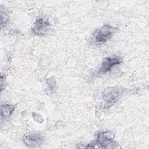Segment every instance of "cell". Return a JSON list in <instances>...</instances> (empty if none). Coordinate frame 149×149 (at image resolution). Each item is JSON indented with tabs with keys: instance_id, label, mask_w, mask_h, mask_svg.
<instances>
[{
	"instance_id": "obj_1",
	"label": "cell",
	"mask_w": 149,
	"mask_h": 149,
	"mask_svg": "<svg viewBox=\"0 0 149 149\" xmlns=\"http://www.w3.org/2000/svg\"><path fill=\"white\" fill-rule=\"evenodd\" d=\"M116 29L109 25H104L101 28L97 29L94 34V39L98 44H101L105 42L110 39L115 32Z\"/></svg>"
},
{
	"instance_id": "obj_3",
	"label": "cell",
	"mask_w": 149,
	"mask_h": 149,
	"mask_svg": "<svg viewBox=\"0 0 149 149\" xmlns=\"http://www.w3.org/2000/svg\"><path fill=\"white\" fill-rule=\"evenodd\" d=\"M120 94V92L117 88H112L107 90L102 95L104 102L103 107L105 108H108L112 105L116 101Z\"/></svg>"
},
{
	"instance_id": "obj_7",
	"label": "cell",
	"mask_w": 149,
	"mask_h": 149,
	"mask_svg": "<svg viewBox=\"0 0 149 149\" xmlns=\"http://www.w3.org/2000/svg\"><path fill=\"white\" fill-rule=\"evenodd\" d=\"M111 140H112V138L109 137V136L107 135L105 133L99 134L97 139L98 143L102 147L107 146Z\"/></svg>"
},
{
	"instance_id": "obj_6",
	"label": "cell",
	"mask_w": 149,
	"mask_h": 149,
	"mask_svg": "<svg viewBox=\"0 0 149 149\" xmlns=\"http://www.w3.org/2000/svg\"><path fill=\"white\" fill-rule=\"evenodd\" d=\"M15 108L13 105H3L1 107V116L2 118H9L13 111H14Z\"/></svg>"
},
{
	"instance_id": "obj_5",
	"label": "cell",
	"mask_w": 149,
	"mask_h": 149,
	"mask_svg": "<svg viewBox=\"0 0 149 149\" xmlns=\"http://www.w3.org/2000/svg\"><path fill=\"white\" fill-rule=\"evenodd\" d=\"M42 137L38 134L28 135L24 137V143L30 147H34L40 145L42 141Z\"/></svg>"
},
{
	"instance_id": "obj_4",
	"label": "cell",
	"mask_w": 149,
	"mask_h": 149,
	"mask_svg": "<svg viewBox=\"0 0 149 149\" xmlns=\"http://www.w3.org/2000/svg\"><path fill=\"white\" fill-rule=\"evenodd\" d=\"M49 27L50 23L48 20L42 18H38L34 23V26L33 27L32 30L34 33L41 36L47 32Z\"/></svg>"
},
{
	"instance_id": "obj_2",
	"label": "cell",
	"mask_w": 149,
	"mask_h": 149,
	"mask_svg": "<svg viewBox=\"0 0 149 149\" xmlns=\"http://www.w3.org/2000/svg\"><path fill=\"white\" fill-rule=\"evenodd\" d=\"M122 62V58L118 56H110L105 58L101 63V67L99 69V73L101 74L105 73L109 70L111 68L116 65H119Z\"/></svg>"
}]
</instances>
